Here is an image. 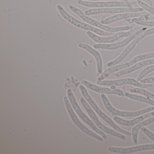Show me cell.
<instances>
[{
    "mask_svg": "<svg viewBox=\"0 0 154 154\" xmlns=\"http://www.w3.org/2000/svg\"><path fill=\"white\" fill-rule=\"evenodd\" d=\"M154 71V65L150 66L144 69V70L141 71V72L140 73L137 78V81L140 82L141 80L143 79L144 77L146 76L149 73Z\"/></svg>",
    "mask_w": 154,
    "mask_h": 154,
    "instance_id": "obj_24",
    "label": "cell"
},
{
    "mask_svg": "<svg viewBox=\"0 0 154 154\" xmlns=\"http://www.w3.org/2000/svg\"><path fill=\"white\" fill-rule=\"evenodd\" d=\"M154 65V59H148V60L141 61L139 63H137L136 64L127 69H123L121 70L119 72H117L115 74V75L116 77H120L122 75H125L131 73L136 70H138L139 69L142 68L144 66H146L152 65Z\"/></svg>",
    "mask_w": 154,
    "mask_h": 154,
    "instance_id": "obj_19",
    "label": "cell"
},
{
    "mask_svg": "<svg viewBox=\"0 0 154 154\" xmlns=\"http://www.w3.org/2000/svg\"><path fill=\"white\" fill-rule=\"evenodd\" d=\"M136 23L141 26L154 27V21H141L136 22Z\"/></svg>",
    "mask_w": 154,
    "mask_h": 154,
    "instance_id": "obj_27",
    "label": "cell"
},
{
    "mask_svg": "<svg viewBox=\"0 0 154 154\" xmlns=\"http://www.w3.org/2000/svg\"><path fill=\"white\" fill-rule=\"evenodd\" d=\"M153 58H154V52L141 55L137 56L128 63L112 66V67H109L108 69H106L98 77V80L102 81L112 73L119 72V71L123 70V69H127V68H129V67L136 64L137 63L143 61V60Z\"/></svg>",
    "mask_w": 154,
    "mask_h": 154,
    "instance_id": "obj_6",
    "label": "cell"
},
{
    "mask_svg": "<svg viewBox=\"0 0 154 154\" xmlns=\"http://www.w3.org/2000/svg\"><path fill=\"white\" fill-rule=\"evenodd\" d=\"M151 15L149 12H132V13H124L118 14L111 17H109L103 20L100 23L103 25L111 24L115 21H119L123 19L131 18L140 17H144L146 18L147 20L149 19V16Z\"/></svg>",
    "mask_w": 154,
    "mask_h": 154,
    "instance_id": "obj_15",
    "label": "cell"
},
{
    "mask_svg": "<svg viewBox=\"0 0 154 154\" xmlns=\"http://www.w3.org/2000/svg\"><path fill=\"white\" fill-rule=\"evenodd\" d=\"M69 8L72 12L75 13L78 17H80V18H81L85 22L106 32L113 33L115 32H120V31H127V30H130L133 28L132 26H126L120 27H111L105 26V25H103L89 17L88 16L85 15L81 10L79 9L78 8L74 7L72 5H70L69 6Z\"/></svg>",
    "mask_w": 154,
    "mask_h": 154,
    "instance_id": "obj_3",
    "label": "cell"
},
{
    "mask_svg": "<svg viewBox=\"0 0 154 154\" xmlns=\"http://www.w3.org/2000/svg\"><path fill=\"white\" fill-rule=\"evenodd\" d=\"M153 116H154V111L150 112H149L145 114H142L140 116H138L137 118L131 120L123 119L119 116H114L113 119L114 121L120 125L126 126V127H131V126H135L136 124H137L138 123L145 120V119H146L147 118H149Z\"/></svg>",
    "mask_w": 154,
    "mask_h": 154,
    "instance_id": "obj_18",
    "label": "cell"
},
{
    "mask_svg": "<svg viewBox=\"0 0 154 154\" xmlns=\"http://www.w3.org/2000/svg\"><path fill=\"white\" fill-rule=\"evenodd\" d=\"M144 10L142 8H99L91 9L85 11L86 16L97 15L100 14H112L117 13L121 14L124 13H132V12H141Z\"/></svg>",
    "mask_w": 154,
    "mask_h": 154,
    "instance_id": "obj_12",
    "label": "cell"
},
{
    "mask_svg": "<svg viewBox=\"0 0 154 154\" xmlns=\"http://www.w3.org/2000/svg\"><path fill=\"white\" fill-rule=\"evenodd\" d=\"M64 102L65 104L66 107V109L72 119V120L73 121L75 124L83 131V132L85 133L87 135H89L90 137H92L100 141H103V138L102 137L98 135V134L94 133L93 131H91L90 129L88 128L87 127H85L83 124L81 122L80 120L78 119V117L76 116L74 111L73 109H72V105L70 103V101H69L68 97L66 96H65L64 97Z\"/></svg>",
    "mask_w": 154,
    "mask_h": 154,
    "instance_id": "obj_11",
    "label": "cell"
},
{
    "mask_svg": "<svg viewBox=\"0 0 154 154\" xmlns=\"http://www.w3.org/2000/svg\"><path fill=\"white\" fill-rule=\"evenodd\" d=\"M125 96H127L132 100L138 101L144 103H148V104H150V105L154 106V100L148 98V97L146 98V97H143V96H140V95L129 93L128 92L125 93Z\"/></svg>",
    "mask_w": 154,
    "mask_h": 154,
    "instance_id": "obj_22",
    "label": "cell"
},
{
    "mask_svg": "<svg viewBox=\"0 0 154 154\" xmlns=\"http://www.w3.org/2000/svg\"><path fill=\"white\" fill-rule=\"evenodd\" d=\"M140 29V27H137L134 28H132V29H130L127 32L120 31L115 34V35H113L112 36H109L108 37H101L91 31H87L86 34L91 39H92L93 41L96 43L99 44H109V43H113L114 41H117L121 38L128 37L130 36L135 32Z\"/></svg>",
    "mask_w": 154,
    "mask_h": 154,
    "instance_id": "obj_9",
    "label": "cell"
},
{
    "mask_svg": "<svg viewBox=\"0 0 154 154\" xmlns=\"http://www.w3.org/2000/svg\"><path fill=\"white\" fill-rule=\"evenodd\" d=\"M78 4L85 7L92 8H122L129 7L137 5V2H89L78 0Z\"/></svg>",
    "mask_w": 154,
    "mask_h": 154,
    "instance_id": "obj_10",
    "label": "cell"
},
{
    "mask_svg": "<svg viewBox=\"0 0 154 154\" xmlns=\"http://www.w3.org/2000/svg\"><path fill=\"white\" fill-rule=\"evenodd\" d=\"M57 9L62 17L65 20L76 27L87 30V31H91V32L95 33L99 35L109 36L114 35L113 33H110V32L103 31V30L95 27L90 24L81 22L80 20H78L75 18L73 17L71 15H69L61 5H57Z\"/></svg>",
    "mask_w": 154,
    "mask_h": 154,
    "instance_id": "obj_2",
    "label": "cell"
},
{
    "mask_svg": "<svg viewBox=\"0 0 154 154\" xmlns=\"http://www.w3.org/2000/svg\"><path fill=\"white\" fill-rule=\"evenodd\" d=\"M85 1H103V0H82Z\"/></svg>",
    "mask_w": 154,
    "mask_h": 154,
    "instance_id": "obj_31",
    "label": "cell"
},
{
    "mask_svg": "<svg viewBox=\"0 0 154 154\" xmlns=\"http://www.w3.org/2000/svg\"><path fill=\"white\" fill-rule=\"evenodd\" d=\"M154 122V116L150 117L148 119L145 120L135 125L132 129V137L134 144H137L138 143V131L142 127H145Z\"/></svg>",
    "mask_w": 154,
    "mask_h": 154,
    "instance_id": "obj_21",
    "label": "cell"
},
{
    "mask_svg": "<svg viewBox=\"0 0 154 154\" xmlns=\"http://www.w3.org/2000/svg\"><path fill=\"white\" fill-rule=\"evenodd\" d=\"M121 1H123L124 2H128V0H121Z\"/></svg>",
    "mask_w": 154,
    "mask_h": 154,
    "instance_id": "obj_32",
    "label": "cell"
},
{
    "mask_svg": "<svg viewBox=\"0 0 154 154\" xmlns=\"http://www.w3.org/2000/svg\"><path fill=\"white\" fill-rule=\"evenodd\" d=\"M130 92L131 93H137L142 94L146 97H148V98L154 100V94L149 92L143 88H133L130 90Z\"/></svg>",
    "mask_w": 154,
    "mask_h": 154,
    "instance_id": "obj_23",
    "label": "cell"
},
{
    "mask_svg": "<svg viewBox=\"0 0 154 154\" xmlns=\"http://www.w3.org/2000/svg\"><path fill=\"white\" fill-rule=\"evenodd\" d=\"M147 28L144 27L140 29V30H138L135 32L133 35L130 36L128 37L126 39L119 43L115 44H99L94 45H93L94 48L96 49H108V50H116L119 48H121L128 45V44L131 42L134 38H136L140 33L146 30Z\"/></svg>",
    "mask_w": 154,
    "mask_h": 154,
    "instance_id": "obj_14",
    "label": "cell"
},
{
    "mask_svg": "<svg viewBox=\"0 0 154 154\" xmlns=\"http://www.w3.org/2000/svg\"><path fill=\"white\" fill-rule=\"evenodd\" d=\"M153 34H154V28L150 29H146L144 32L140 33L136 38L133 39V41L127 47V48L123 50L122 53L116 59L108 63L107 64V66L108 67H112V66H115L120 63L135 48V47L137 45L138 43H139L140 40H142L145 37L149 35H152Z\"/></svg>",
    "mask_w": 154,
    "mask_h": 154,
    "instance_id": "obj_8",
    "label": "cell"
},
{
    "mask_svg": "<svg viewBox=\"0 0 154 154\" xmlns=\"http://www.w3.org/2000/svg\"><path fill=\"white\" fill-rule=\"evenodd\" d=\"M137 3L141 8L149 12L150 14L154 16V8L150 7L146 3L142 2L141 0H137Z\"/></svg>",
    "mask_w": 154,
    "mask_h": 154,
    "instance_id": "obj_25",
    "label": "cell"
},
{
    "mask_svg": "<svg viewBox=\"0 0 154 154\" xmlns=\"http://www.w3.org/2000/svg\"><path fill=\"white\" fill-rule=\"evenodd\" d=\"M141 21H147V20L146 19V18L144 17L133 18L131 21H130L129 23H135V22Z\"/></svg>",
    "mask_w": 154,
    "mask_h": 154,
    "instance_id": "obj_29",
    "label": "cell"
},
{
    "mask_svg": "<svg viewBox=\"0 0 154 154\" xmlns=\"http://www.w3.org/2000/svg\"><path fill=\"white\" fill-rule=\"evenodd\" d=\"M141 131L142 132H144L149 138L151 140H153L154 141V134L152 133L151 131H150L148 129L146 128H145V127H142L141 128Z\"/></svg>",
    "mask_w": 154,
    "mask_h": 154,
    "instance_id": "obj_26",
    "label": "cell"
},
{
    "mask_svg": "<svg viewBox=\"0 0 154 154\" xmlns=\"http://www.w3.org/2000/svg\"><path fill=\"white\" fill-rule=\"evenodd\" d=\"M67 96L68 99L70 101V103L72 105V107L73 109L78 114L80 118L85 122L86 124H88L89 126L91 128L95 131L96 133L100 135L103 139L106 140L107 139V136L104 133V131H102L97 126L94 124L92 120L82 110L81 108L79 106V104L77 103V101L71 89H68L67 91Z\"/></svg>",
    "mask_w": 154,
    "mask_h": 154,
    "instance_id": "obj_4",
    "label": "cell"
},
{
    "mask_svg": "<svg viewBox=\"0 0 154 154\" xmlns=\"http://www.w3.org/2000/svg\"><path fill=\"white\" fill-rule=\"evenodd\" d=\"M108 150L113 153L119 154H130L134 152H139L146 150L154 149V144H147V145H140L127 148L115 147H109Z\"/></svg>",
    "mask_w": 154,
    "mask_h": 154,
    "instance_id": "obj_16",
    "label": "cell"
},
{
    "mask_svg": "<svg viewBox=\"0 0 154 154\" xmlns=\"http://www.w3.org/2000/svg\"><path fill=\"white\" fill-rule=\"evenodd\" d=\"M101 98L102 100L103 104L107 110L109 111L110 113L115 116L122 117H136L140 116L142 114L148 113L149 112L154 110V106L149 107L144 109L140 110L135 112L122 111L115 109L112 107L108 98L106 97L104 94H102L101 95Z\"/></svg>",
    "mask_w": 154,
    "mask_h": 154,
    "instance_id": "obj_7",
    "label": "cell"
},
{
    "mask_svg": "<svg viewBox=\"0 0 154 154\" xmlns=\"http://www.w3.org/2000/svg\"><path fill=\"white\" fill-rule=\"evenodd\" d=\"M78 47L82 49H84L87 52H89L93 56L96 60L97 63V71L98 73L100 74H101L103 73V62L102 60L101 57L100 53L96 51L94 48H92L91 47L88 45L86 44L80 43L78 44Z\"/></svg>",
    "mask_w": 154,
    "mask_h": 154,
    "instance_id": "obj_20",
    "label": "cell"
},
{
    "mask_svg": "<svg viewBox=\"0 0 154 154\" xmlns=\"http://www.w3.org/2000/svg\"><path fill=\"white\" fill-rule=\"evenodd\" d=\"M98 85H103V86H111L112 85L114 86H121V85H130L137 86L139 88H146L153 86L152 84L141 83L137 80L133 78H127V79H120V80H113V81H99L97 82Z\"/></svg>",
    "mask_w": 154,
    "mask_h": 154,
    "instance_id": "obj_13",
    "label": "cell"
},
{
    "mask_svg": "<svg viewBox=\"0 0 154 154\" xmlns=\"http://www.w3.org/2000/svg\"><path fill=\"white\" fill-rule=\"evenodd\" d=\"M141 83L152 84L154 83V77H149L141 80L140 81Z\"/></svg>",
    "mask_w": 154,
    "mask_h": 154,
    "instance_id": "obj_28",
    "label": "cell"
},
{
    "mask_svg": "<svg viewBox=\"0 0 154 154\" xmlns=\"http://www.w3.org/2000/svg\"><path fill=\"white\" fill-rule=\"evenodd\" d=\"M80 89L84 98L87 101V102L89 103L91 108L93 109L98 114V115L102 119H103L105 122H107L108 124H109L114 130L118 132L123 134V135H126V136H132V133L131 132L122 129L121 128L119 127L110 117L107 116L106 114L102 111L99 108L98 105L95 103V102L93 100L91 96L89 95L86 88L83 85H80Z\"/></svg>",
    "mask_w": 154,
    "mask_h": 154,
    "instance_id": "obj_1",
    "label": "cell"
},
{
    "mask_svg": "<svg viewBox=\"0 0 154 154\" xmlns=\"http://www.w3.org/2000/svg\"><path fill=\"white\" fill-rule=\"evenodd\" d=\"M82 83L85 86H86L88 89L96 92L97 93L104 94H115L121 96H125V94L122 90L120 89H111L110 88H103L95 85L88 81L83 80L82 81Z\"/></svg>",
    "mask_w": 154,
    "mask_h": 154,
    "instance_id": "obj_17",
    "label": "cell"
},
{
    "mask_svg": "<svg viewBox=\"0 0 154 154\" xmlns=\"http://www.w3.org/2000/svg\"><path fill=\"white\" fill-rule=\"evenodd\" d=\"M141 1L145 2V3H146L148 5L150 6V7H154V5H153V3H152V2H151L150 0H141Z\"/></svg>",
    "mask_w": 154,
    "mask_h": 154,
    "instance_id": "obj_30",
    "label": "cell"
},
{
    "mask_svg": "<svg viewBox=\"0 0 154 154\" xmlns=\"http://www.w3.org/2000/svg\"><path fill=\"white\" fill-rule=\"evenodd\" d=\"M80 101H81V103L83 106L84 109H85L86 111L87 112L88 115H89L90 118L93 121L95 125L100 129L102 131H104V132L107 133V134H109V135L119 138L121 139H126V137H125V135L118 132L116 131L106 127L103 123H102L98 119V117H97V115L95 114L93 109L91 108V106H90V104L87 102V101L85 100L84 98H82V97L80 99Z\"/></svg>",
    "mask_w": 154,
    "mask_h": 154,
    "instance_id": "obj_5",
    "label": "cell"
}]
</instances>
